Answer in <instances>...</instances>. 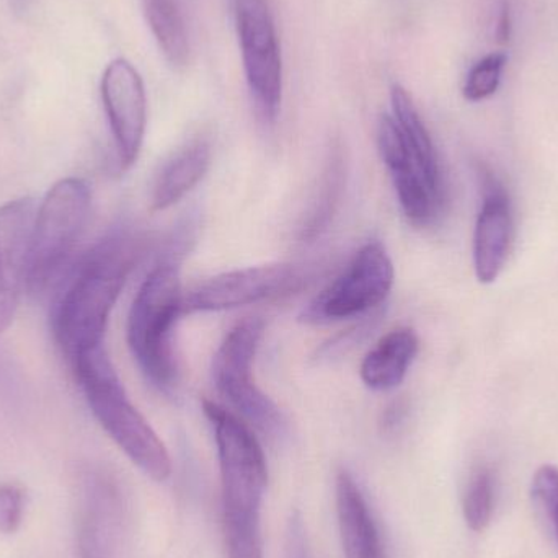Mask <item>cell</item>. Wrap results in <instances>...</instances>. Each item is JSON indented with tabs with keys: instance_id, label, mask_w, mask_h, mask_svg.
<instances>
[{
	"instance_id": "16",
	"label": "cell",
	"mask_w": 558,
	"mask_h": 558,
	"mask_svg": "<svg viewBox=\"0 0 558 558\" xmlns=\"http://www.w3.org/2000/svg\"><path fill=\"white\" fill-rule=\"evenodd\" d=\"M418 350L420 340L412 328L389 331L364 356L361 380L373 390L396 389L409 374Z\"/></svg>"
},
{
	"instance_id": "19",
	"label": "cell",
	"mask_w": 558,
	"mask_h": 558,
	"mask_svg": "<svg viewBox=\"0 0 558 558\" xmlns=\"http://www.w3.org/2000/svg\"><path fill=\"white\" fill-rule=\"evenodd\" d=\"M495 478L490 469L482 468L472 475L465 488L462 511L468 526L474 533L487 530L494 517Z\"/></svg>"
},
{
	"instance_id": "20",
	"label": "cell",
	"mask_w": 558,
	"mask_h": 558,
	"mask_svg": "<svg viewBox=\"0 0 558 558\" xmlns=\"http://www.w3.org/2000/svg\"><path fill=\"white\" fill-rule=\"evenodd\" d=\"M507 61L508 56L500 51L492 52L481 59L465 78L464 88H462L465 100L482 101L490 98L500 87L501 74Z\"/></svg>"
},
{
	"instance_id": "3",
	"label": "cell",
	"mask_w": 558,
	"mask_h": 558,
	"mask_svg": "<svg viewBox=\"0 0 558 558\" xmlns=\"http://www.w3.org/2000/svg\"><path fill=\"white\" fill-rule=\"evenodd\" d=\"M71 367L101 428L144 474L166 482L172 475L169 451L128 399L105 344L81 354Z\"/></svg>"
},
{
	"instance_id": "21",
	"label": "cell",
	"mask_w": 558,
	"mask_h": 558,
	"mask_svg": "<svg viewBox=\"0 0 558 558\" xmlns=\"http://www.w3.org/2000/svg\"><path fill=\"white\" fill-rule=\"evenodd\" d=\"M533 498L558 541V468L546 464L533 477Z\"/></svg>"
},
{
	"instance_id": "22",
	"label": "cell",
	"mask_w": 558,
	"mask_h": 558,
	"mask_svg": "<svg viewBox=\"0 0 558 558\" xmlns=\"http://www.w3.org/2000/svg\"><path fill=\"white\" fill-rule=\"evenodd\" d=\"M25 511L22 488L13 484H0V534L19 531Z\"/></svg>"
},
{
	"instance_id": "7",
	"label": "cell",
	"mask_w": 558,
	"mask_h": 558,
	"mask_svg": "<svg viewBox=\"0 0 558 558\" xmlns=\"http://www.w3.org/2000/svg\"><path fill=\"white\" fill-rule=\"evenodd\" d=\"M245 81L262 117L277 120L282 98V61L268 0H234Z\"/></svg>"
},
{
	"instance_id": "1",
	"label": "cell",
	"mask_w": 558,
	"mask_h": 558,
	"mask_svg": "<svg viewBox=\"0 0 558 558\" xmlns=\"http://www.w3.org/2000/svg\"><path fill=\"white\" fill-rule=\"evenodd\" d=\"M137 254L131 239L117 235L92 248L72 268L51 312L52 335L69 366L81 354L104 347L111 311Z\"/></svg>"
},
{
	"instance_id": "14",
	"label": "cell",
	"mask_w": 558,
	"mask_h": 558,
	"mask_svg": "<svg viewBox=\"0 0 558 558\" xmlns=\"http://www.w3.org/2000/svg\"><path fill=\"white\" fill-rule=\"evenodd\" d=\"M338 527L347 558H386L379 531L366 500L350 472L341 469L335 481Z\"/></svg>"
},
{
	"instance_id": "5",
	"label": "cell",
	"mask_w": 558,
	"mask_h": 558,
	"mask_svg": "<svg viewBox=\"0 0 558 558\" xmlns=\"http://www.w3.org/2000/svg\"><path fill=\"white\" fill-rule=\"evenodd\" d=\"M90 203L88 183L69 177L59 180L36 209L26 274L32 294H41L68 264L87 225Z\"/></svg>"
},
{
	"instance_id": "10",
	"label": "cell",
	"mask_w": 558,
	"mask_h": 558,
	"mask_svg": "<svg viewBox=\"0 0 558 558\" xmlns=\"http://www.w3.org/2000/svg\"><path fill=\"white\" fill-rule=\"evenodd\" d=\"M101 100L123 169H130L143 147L147 98L143 77L128 59H113L101 75Z\"/></svg>"
},
{
	"instance_id": "15",
	"label": "cell",
	"mask_w": 558,
	"mask_h": 558,
	"mask_svg": "<svg viewBox=\"0 0 558 558\" xmlns=\"http://www.w3.org/2000/svg\"><path fill=\"white\" fill-rule=\"evenodd\" d=\"M211 144L195 140L173 154L157 173L150 193L153 211H166L185 198L208 173L211 167Z\"/></svg>"
},
{
	"instance_id": "2",
	"label": "cell",
	"mask_w": 558,
	"mask_h": 558,
	"mask_svg": "<svg viewBox=\"0 0 558 558\" xmlns=\"http://www.w3.org/2000/svg\"><path fill=\"white\" fill-rule=\"evenodd\" d=\"M203 412L215 428L218 446L228 557L264 558L260 508L268 484L264 449L238 413L211 400H203Z\"/></svg>"
},
{
	"instance_id": "17",
	"label": "cell",
	"mask_w": 558,
	"mask_h": 558,
	"mask_svg": "<svg viewBox=\"0 0 558 558\" xmlns=\"http://www.w3.org/2000/svg\"><path fill=\"white\" fill-rule=\"evenodd\" d=\"M390 104H392L393 118L405 136L407 146L416 166L422 170L423 175L428 180L429 185L441 193V170H439L438 156H436L435 144L428 128L420 117L418 108L415 107L412 95L396 84L390 88Z\"/></svg>"
},
{
	"instance_id": "18",
	"label": "cell",
	"mask_w": 558,
	"mask_h": 558,
	"mask_svg": "<svg viewBox=\"0 0 558 558\" xmlns=\"http://www.w3.org/2000/svg\"><path fill=\"white\" fill-rule=\"evenodd\" d=\"M144 16L170 65L185 68L190 61V38L177 0H143Z\"/></svg>"
},
{
	"instance_id": "6",
	"label": "cell",
	"mask_w": 558,
	"mask_h": 558,
	"mask_svg": "<svg viewBox=\"0 0 558 558\" xmlns=\"http://www.w3.org/2000/svg\"><path fill=\"white\" fill-rule=\"evenodd\" d=\"M264 330V320L247 318L229 331L213 357V383L219 396L225 397L245 423L268 438L281 439L288 429L284 413L257 386L254 377Z\"/></svg>"
},
{
	"instance_id": "9",
	"label": "cell",
	"mask_w": 558,
	"mask_h": 558,
	"mask_svg": "<svg viewBox=\"0 0 558 558\" xmlns=\"http://www.w3.org/2000/svg\"><path fill=\"white\" fill-rule=\"evenodd\" d=\"M304 282V271L292 264L262 265L226 271L196 286L183 295V314L231 311L258 304L295 291Z\"/></svg>"
},
{
	"instance_id": "23",
	"label": "cell",
	"mask_w": 558,
	"mask_h": 558,
	"mask_svg": "<svg viewBox=\"0 0 558 558\" xmlns=\"http://www.w3.org/2000/svg\"><path fill=\"white\" fill-rule=\"evenodd\" d=\"M511 36V12L510 2L508 0H501L500 7H498L497 16V28H495V39L500 45L510 41Z\"/></svg>"
},
{
	"instance_id": "11",
	"label": "cell",
	"mask_w": 558,
	"mask_h": 558,
	"mask_svg": "<svg viewBox=\"0 0 558 558\" xmlns=\"http://www.w3.org/2000/svg\"><path fill=\"white\" fill-rule=\"evenodd\" d=\"M123 524V500L117 484L100 472L78 482L75 558H111Z\"/></svg>"
},
{
	"instance_id": "8",
	"label": "cell",
	"mask_w": 558,
	"mask_h": 558,
	"mask_svg": "<svg viewBox=\"0 0 558 558\" xmlns=\"http://www.w3.org/2000/svg\"><path fill=\"white\" fill-rule=\"evenodd\" d=\"M393 264L379 242L364 245L343 275L302 312L307 324L343 320L379 307L392 291Z\"/></svg>"
},
{
	"instance_id": "4",
	"label": "cell",
	"mask_w": 558,
	"mask_h": 558,
	"mask_svg": "<svg viewBox=\"0 0 558 558\" xmlns=\"http://www.w3.org/2000/svg\"><path fill=\"white\" fill-rule=\"evenodd\" d=\"M182 305L179 268L166 262L144 279L128 315V347L146 379L162 392L179 383L173 330Z\"/></svg>"
},
{
	"instance_id": "13",
	"label": "cell",
	"mask_w": 558,
	"mask_h": 558,
	"mask_svg": "<svg viewBox=\"0 0 558 558\" xmlns=\"http://www.w3.org/2000/svg\"><path fill=\"white\" fill-rule=\"evenodd\" d=\"M513 215L507 192L488 177L474 232V268L482 284L497 281L510 252Z\"/></svg>"
},
{
	"instance_id": "12",
	"label": "cell",
	"mask_w": 558,
	"mask_h": 558,
	"mask_svg": "<svg viewBox=\"0 0 558 558\" xmlns=\"http://www.w3.org/2000/svg\"><path fill=\"white\" fill-rule=\"evenodd\" d=\"M35 218L33 198L13 199L0 206V333L12 325L20 295L26 288Z\"/></svg>"
}]
</instances>
